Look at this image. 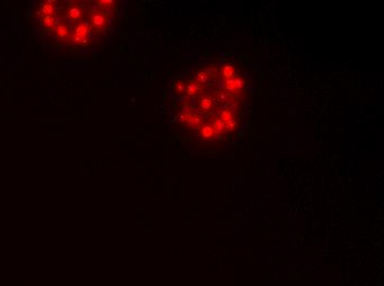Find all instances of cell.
<instances>
[{
  "instance_id": "1",
  "label": "cell",
  "mask_w": 384,
  "mask_h": 286,
  "mask_svg": "<svg viewBox=\"0 0 384 286\" xmlns=\"http://www.w3.org/2000/svg\"><path fill=\"white\" fill-rule=\"evenodd\" d=\"M89 24H91L92 30L101 32V31L107 29L109 22H108L107 17L104 12L93 11L89 16Z\"/></svg>"
},
{
  "instance_id": "2",
  "label": "cell",
  "mask_w": 384,
  "mask_h": 286,
  "mask_svg": "<svg viewBox=\"0 0 384 286\" xmlns=\"http://www.w3.org/2000/svg\"><path fill=\"white\" fill-rule=\"evenodd\" d=\"M84 16V7L82 5H72L66 9V17L72 20H81Z\"/></svg>"
},
{
  "instance_id": "3",
  "label": "cell",
  "mask_w": 384,
  "mask_h": 286,
  "mask_svg": "<svg viewBox=\"0 0 384 286\" xmlns=\"http://www.w3.org/2000/svg\"><path fill=\"white\" fill-rule=\"evenodd\" d=\"M56 35H58V37H59L61 42H68V41L72 40V33H71L68 27L64 23L58 26V28H56Z\"/></svg>"
},
{
  "instance_id": "4",
  "label": "cell",
  "mask_w": 384,
  "mask_h": 286,
  "mask_svg": "<svg viewBox=\"0 0 384 286\" xmlns=\"http://www.w3.org/2000/svg\"><path fill=\"white\" fill-rule=\"evenodd\" d=\"M180 121L184 122V124L189 127H195L201 122V119H200V117L198 116V114H181Z\"/></svg>"
},
{
  "instance_id": "5",
  "label": "cell",
  "mask_w": 384,
  "mask_h": 286,
  "mask_svg": "<svg viewBox=\"0 0 384 286\" xmlns=\"http://www.w3.org/2000/svg\"><path fill=\"white\" fill-rule=\"evenodd\" d=\"M88 33H89V29L87 28L85 24H78V26L75 27L73 35L78 36V37H83V39H87Z\"/></svg>"
},
{
  "instance_id": "6",
  "label": "cell",
  "mask_w": 384,
  "mask_h": 286,
  "mask_svg": "<svg viewBox=\"0 0 384 286\" xmlns=\"http://www.w3.org/2000/svg\"><path fill=\"white\" fill-rule=\"evenodd\" d=\"M201 90H202L201 85H200L199 83H197V81H195V83H190V84H188L187 86H185V93L189 96L195 95V94L200 93Z\"/></svg>"
},
{
  "instance_id": "7",
  "label": "cell",
  "mask_w": 384,
  "mask_h": 286,
  "mask_svg": "<svg viewBox=\"0 0 384 286\" xmlns=\"http://www.w3.org/2000/svg\"><path fill=\"white\" fill-rule=\"evenodd\" d=\"M200 135L204 139H210L214 135V128H212L211 126L209 124H204L203 127H201L200 129Z\"/></svg>"
},
{
  "instance_id": "8",
  "label": "cell",
  "mask_w": 384,
  "mask_h": 286,
  "mask_svg": "<svg viewBox=\"0 0 384 286\" xmlns=\"http://www.w3.org/2000/svg\"><path fill=\"white\" fill-rule=\"evenodd\" d=\"M42 13L43 16H55V6L53 5V2H45L42 6Z\"/></svg>"
},
{
  "instance_id": "9",
  "label": "cell",
  "mask_w": 384,
  "mask_h": 286,
  "mask_svg": "<svg viewBox=\"0 0 384 286\" xmlns=\"http://www.w3.org/2000/svg\"><path fill=\"white\" fill-rule=\"evenodd\" d=\"M42 24L47 29H52L55 24V18L53 16H43Z\"/></svg>"
},
{
  "instance_id": "10",
  "label": "cell",
  "mask_w": 384,
  "mask_h": 286,
  "mask_svg": "<svg viewBox=\"0 0 384 286\" xmlns=\"http://www.w3.org/2000/svg\"><path fill=\"white\" fill-rule=\"evenodd\" d=\"M72 41L74 44L78 45V46H88L89 45V42L87 39H83V37H78V36H75V35H72Z\"/></svg>"
},
{
  "instance_id": "11",
  "label": "cell",
  "mask_w": 384,
  "mask_h": 286,
  "mask_svg": "<svg viewBox=\"0 0 384 286\" xmlns=\"http://www.w3.org/2000/svg\"><path fill=\"white\" fill-rule=\"evenodd\" d=\"M200 107L203 110H210L212 107V100L210 98H202L200 101Z\"/></svg>"
},
{
  "instance_id": "12",
  "label": "cell",
  "mask_w": 384,
  "mask_h": 286,
  "mask_svg": "<svg viewBox=\"0 0 384 286\" xmlns=\"http://www.w3.org/2000/svg\"><path fill=\"white\" fill-rule=\"evenodd\" d=\"M225 126H226V124H225L223 120H221V119H215V120H214V131H215L216 133L224 130Z\"/></svg>"
},
{
  "instance_id": "13",
  "label": "cell",
  "mask_w": 384,
  "mask_h": 286,
  "mask_svg": "<svg viewBox=\"0 0 384 286\" xmlns=\"http://www.w3.org/2000/svg\"><path fill=\"white\" fill-rule=\"evenodd\" d=\"M208 78H209V75L206 74V73H204V70H201V72H199L197 75V83H199L200 85L205 84L206 81H208Z\"/></svg>"
},
{
  "instance_id": "14",
  "label": "cell",
  "mask_w": 384,
  "mask_h": 286,
  "mask_svg": "<svg viewBox=\"0 0 384 286\" xmlns=\"http://www.w3.org/2000/svg\"><path fill=\"white\" fill-rule=\"evenodd\" d=\"M225 87H226L227 90L230 91H235L236 90V86H235V79L234 78H227L225 80Z\"/></svg>"
},
{
  "instance_id": "15",
  "label": "cell",
  "mask_w": 384,
  "mask_h": 286,
  "mask_svg": "<svg viewBox=\"0 0 384 286\" xmlns=\"http://www.w3.org/2000/svg\"><path fill=\"white\" fill-rule=\"evenodd\" d=\"M234 74V67L232 65H225L223 67V75L227 78H231Z\"/></svg>"
},
{
  "instance_id": "16",
  "label": "cell",
  "mask_w": 384,
  "mask_h": 286,
  "mask_svg": "<svg viewBox=\"0 0 384 286\" xmlns=\"http://www.w3.org/2000/svg\"><path fill=\"white\" fill-rule=\"evenodd\" d=\"M97 3H99V6H102V7H105V8H112L115 6L114 0H99V1H97Z\"/></svg>"
},
{
  "instance_id": "17",
  "label": "cell",
  "mask_w": 384,
  "mask_h": 286,
  "mask_svg": "<svg viewBox=\"0 0 384 286\" xmlns=\"http://www.w3.org/2000/svg\"><path fill=\"white\" fill-rule=\"evenodd\" d=\"M176 90H177V93H182L183 90H185L184 84H183V83H178V84L176 85Z\"/></svg>"
},
{
  "instance_id": "18",
  "label": "cell",
  "mask_w": 384,
  "mask_h": 286,
  "mask_svg": "<svg viewBox=\"0 0 384 286\" xmlns=\"http://www.w3.org/2000/svg\"><path fill=\"white\" fill-rule=\"evenodd\" d=\"M235 86H236V89H241L242 87L244 86V80L242 78H236L235 79Z\"/></svg>"
},
{
  "instance_id": "19",
  "label": "cell",
  "mask_w": 384,
  "mask_h": 286,
  "mask_svg": "<svg viewBox=\"0 0 384 286\" xmlns=\"http://www.w3.org/2000/svg\"><path fill=\"white\" fill-rule=\"evenodd\" d=\"M236 126V122H235V121H232V120H230L229 122H227V124L226 126H225V128H226L227 127V129H230V130H232V129H234V127Z\"/></svg>"
}]
</instances>
